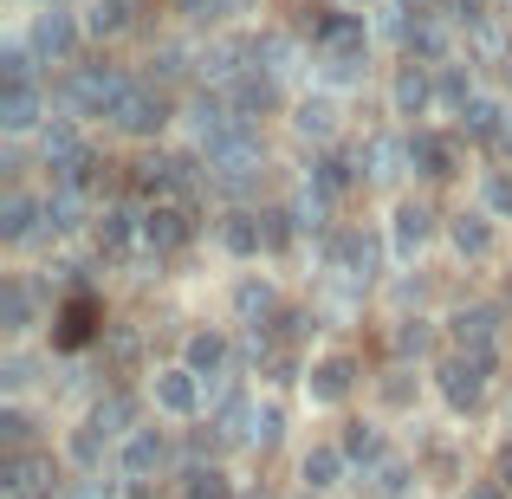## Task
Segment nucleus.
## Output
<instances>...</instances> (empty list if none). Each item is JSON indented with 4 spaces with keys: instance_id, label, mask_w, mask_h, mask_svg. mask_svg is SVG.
Listing matches in <instances>:
<instances>
[{
    "instance_id": "obj_35",
    "label": "nucleus",
    "mask_w": 512,
    "mask_h": 499,
    "mask_svg": "<svg viewBox=\"0 0 512 499\" xmlns=\"http://www.w3.org/2000/svg\"><path fill=\"white\" fill-rule=\"evenodd\" d=\"M279 435H286V415H279V402H260V409H253L247 448H279Z\"/></svg>"
},
{
    "instance_id": "obj_31",
    "label": "nucleus",
    "mask_w": 512,
    "mask_h": 499,
    "mask_svg": "<svg viewBox=\"0 0 512 499\" xmlns=\"http://www.w3.org/2000/svg\"><path fill=\"white\" fill-rule=\"evenodd\" d=\"M130 26V0H91V13H85V33H98V39H117Z\"/></svg>"
},
{
    "instance_id": "obj_5",
    "label": "nucleus",
    "mask_w": 512,
    "mask_h": 499,
    "mask_svg": "<svg viewBox=\"0 0 512 499\" xmlns=\"http://www.w3.org/2000/svg\"><path fill=\"white\" fill-rule=\"evenodd\" d=\"M104 325V305L91 299V292H72V299L59 305V318H52V344L59 350H78V344H91Z\"/></svg>"
},
{
    "instance_id": "obj_30",
    "label": "nucleus",
    "mask_w": 512,
    "mask_h": 499,
    "mask_svg": "<svg viewBox=\"0 0 512 499\" xmlns=\"http://www.w3.org/2000/svg\"><path fill=\"white\" fill-rule=\"evenodd\" d=\"M72 227H85V195L59 182V195L46 201V234H72Z\"/></svg>"
},
{
    "instance_id": "obj_53",
    "label": "nucleus",
    "mask_w": 512,
    "mask_h": 499,
    "mask_svg": "<svg viewBox=\"0 0 512 499\" xmlns=\"http://www.w3.org/2000/svg\"><path fill=\"white\" fill-rule=\"evenodd\" d=\"M506 85H512V59H506Z\"/></svg>"
},
{
    "instance_id": "obj_50",
    "label": "nucleus",
    "mask_w": 512,
    "mask_h": 499,
    "mask_svg": "<svg viewBox=\"0 0 512 499\" xmlns=\"http://www.w3.org/2000/svg\"><path fill=\"white\" fill-rule=\"evenodd\" d=\"M467 499H506L500 480H480V487H467Z\"/></svg>"
},
{
    "instance_id": "obj_23",
    "label": "nucleus",
    "mask_w": 512,
    "mask_h": 499,
    "mask_svg": "<svg viewBox=\"0 0 512 499\" xmlns=\"http://www.w3.org/2000/svg\"><path fill=\"white\" fill-rule=\"evenodd\" d=\"M363 487H370L376 499H402V493H409V461H402V454L370 461V467H363Z\"/></svg>"
},
{
    "instance_id": "obj_47",
    "label": "nucleus",
    "mask_w": 512,
    "mask_h": 499,
    "mask_svg": "<svg viewBox=\"0 0 512 499\" xmlns=\"http://www.w3.org/2000/svg\"><path fill=\"white\" fill-rule=\"evenodd\" d=\"M65 499H117L104 480H78V487H65Z\"/></svg>"
},
{
    "instance_id": "obj_43",
    "label": "nucleus",
    "mask_w": 512,
    "mask_h": 499,
    "mask_svg": "<svg viewBox=\"0 0 512 499\" xmlns=\"http://www.w3.org/2000/svg\"><path fill=\"white\" fill-rule=\"evenodd\" d=\"M487 208H493V214H512V175H506V169L487 175Z\"/></svg>"
},
{
    "instance_id": "obj_26",
    "label": "nucleus",
    "mask_w": 512,
    "mask_h": 499,
    "mask_svg": "<svg viewBox=\"0 0 512 499\" xmlns=\"http://www.w3.org/2000/svg\"><path fill=\"white\" fill-rule=\"evenodd\" d=\"M500 124H506V111H500L493 98H474V104L461 111V137H467V143H500Z\"/></svg>"
},
{
    "instance_id": "obj_13",
    "label": "nucleus",
    "mask_w": 512,
    "mask_h": 499,
    "mask_svg": "<svg viewBox=\"0 0 512 499\" xmlns=\"http://www.w3.org/2000/svg\"><path fill=\"white\" fill-rule=\"evenodd\" d=\"M156 409H169V415H195V409H208V396H201V376L188 370H156Z\"/></svg>"
},
{
    "instance_id": "obj_18",
    "label": "nucleus",
    "mask_w": 512,
    "mask_h": 499,
    "mask_svg": "<svg viewBox=\"0 0 512 499\" xmlns=\"http://www.w3.org/2000/svg\"><path fill=\"white\" fill-rule=\"evenodd\" d=\"M221 247L234 253V260H253V253L266 247V227H260V214H253V208H234V214L221 221Z\"/></svg>"
},
{
    "instance_id": "obj_21",
    "label": "nucleus",
    "mask_w": 512,
    "mask_h": 499,
    "mask_svg": "<svg viewBox=\"0 0 512 499\" xmlns=\"http://www.w3.org/2000/svg\"><path fill=\"white\" fill-rule=\"evenodd\" d=\"M448 240H454L461 260H487V253H493V221H487V214H454Z\"/></svg>"
},
{
    "instance_id": "obj_14",
    "label": "nucleus",
    "mask_w": 512,
    "mask_h": 499,
    "mask_svg": "<svg viewBox=\"0 0 512 499\" xmlns=\"http://www.w3.org/2000/svg\"><path fill=\"white\" fill-rule=\"evenodd\" d=\"M409 169L428 175V182H448V175H454V137H441V130H415V137H409Z\"/></svg>"
},
{
    "instance_id": "obj_3",
    "label": "nucleus",
    "mask_w": 512,
    "mask_h": 499,
    "mask_svg": "<svg viewBox=\"0 0 512 499\" xmlns=\"http://www.w3.org/2000/svg\"><path fill=\"white\" fill-rule=\"evenodd\" d=\"M52 480H59L52 454H0V499H52Z\"/></svg>"
},
{
    "instance_id": "obj_46",
    "label": "nucleus",
    "mask_w": 512,
    "mask_h": 499,
    "mask_svg": "<svg viewBox=\"0 0 512 499\" xmlns=\"http://www.w3.org/2000/svg\"><path fill=\"white\" fill-rule=\"evenodd\" d=\"M104 350L111 363H137V331H104Z\"/></svg>"
},
{
    "instance_id": "obj_37",
    "label": "nucleus",
    "mask_w": 512,
    "mask_h": 499,
    "mask_svg": "<svg viewBox=\"0 0 512 499\" xmlns=\"http://www.w3.org/2000/svg\"><path fill=\"white\" fill-rule=\"evenodd\" d=\"M0 448H7V454H33V422H26L20 409L0 415Z\"/></svg>"
},
{
    "instance_id": "obj_10",
    "label": "nucleus",
    "mask_w": 512,
    "mask_h": 499,
    "mask_svg": "<svg viewBox=\"0 0 512 499\" xmlns=\"http://www.w3.org/2000/svg\"><path fill=\"white\" fill-rule=\"evenodd\" d=\"M188 234H195V221H188L182 201H156V208H143V247L169 253V247H182Z\"/></svg>"
},
{
    "instance_id": "obj_4",
    "label": "nucleus",
    "mask_w": 512,
    "mask_h": 499,
    "mask_svg": "<svg viewBox=\"0 0 512 499\" xmlns=\"http://www.w3.org/2000/svg\"><path fill=\"white\" fill-rule=\"evenodd\" d=\"M91 163H98V156L85 150V137H78L72 124H52V130H46V169L59 175L65 188H78V182H85Z\"/></svg>"
},
{
    "instance_id": "obj_48",
    "label": "nucleus",
    "mask_w": 512,
    "mask_h": 499,
    "mask_svg": "<svg viewBox=\"0 0 512 499\" xmlns=\"http://www.w3.org/2000/svg\"><path fill=\"white\" fill-rule=\"evenodd\" d=\"M305 325H312L305 312H279V337H305Z\"/></svg>"
},
{
    "instance_id": "obj_33",
    "label": "nucleus",
    "mask_w": 512,
    "mask_h": 499,
    "mask_svg": "<svg viewBox=\"0 0 512 499\" xmlns=\"http://www.w3.org/2000/svg\"><path fill=\"white\" fill-rule=\"evenodd\" d=\"M26 325H33V292H26L20 279H13V286L0 292V331H13V337H20Z\"/></svg>"
},
{
    "instance_id": "obj_38",
    "label": "nucleus",
    "mask_w": 512,
    "mask_h": 499,
    "mask_svg": "<svg viewBox=\"0 0 512 499\" xmlns=\"http://www.w3.org/2000/svg\"><path fill=\"white\" fill-rule=\"evenodd\" d=\"M338 448L350 454V461H363V467H370V461H383V441H376V428H344V441H338Z\"/></svg>"
},
{
    "instance_id": "obj_28",
    "label": "nucleus",
    "mask_w": 512,
    "mask_h": 499,
    "mask_svg": "<svg viewBox=\"0 0 512 499\" xmlns=\"http://www.w3.org/2000/svg\"><path fill=\"white\" fill-rule=\"evenodd\" d=\"M344 467H350V454H344V448H312V454H305V493L338 487V480H344Z\"/></svg>"
},
{
    "instance_id": "obj_8",
    "label": "nucleus",
    "mask_w": 512,
    "mask_h": 499,
    "mask_svg": "<svg viewBox=\"0 0 512 499\" xmlns=\"http://www.w3.org/2000/svg\"><path fill=\"white\" fill-rule=\"evenodd\" d=\"M325 266L331 273H350V279H376V240L357 234V227H344V234L325 240Z\"/></svg>"
},
{
    "instance_id": "obj_49",
    "label": "nucleus",
    "mask_w": 512,
    "mask_h": 499,
    "mask_svg": "<svg viewBox=\"0 0 512 499\" xmlns=\"http://www.w3.org/2000/svg\"><path fill=\"white\" fill-rule=\"evenodd\" d=\"M493 480H500V487H512V441L500 448V461H493Z\"/></svg>"
},
{
    "instance_id": "obj_20",
    "label": "nucleus",
    "mask_w": 512,
    "mask_h": 499,
    "mask_svg": "<svg viewBox=\"0 0 512 499\" xmlns=\"http://www.w3.org/2000/svg\"><path fill=\"white\" fill-rule=\"evenodd\" d=\"M350 383H357V363L350 357H325L312 376H305V389H312V402H344Z\"/></svg>"
},
{
    "instance_id": "obj_22",
    "label": "nucleus",
    "mask_w": 512,
    "mask_h": 499,
    "mask_svg": "<svg viewBox=\"0 0 512 499\" xmlns=\"http://www.w3.org/2000/svg\"><path fill=\"white\" fill-rule=\"evenodd\" d=\"M39 124V91L33 85H7V98H0V130L7 137H20V130Z\"/></svg>"
},
{
    "instance_id": "obj_51",
    "label": "nucleus",
    "mask_w": 512,
    "mask_h": 499,
    "mask_svg": "<svg viewBox=\"0 0 512 499\" xmlns=\"http://www.w3.org/2000/svg\"><path fill=\"white\" fill-rule=\"evenodd\" d=\"M124 499H156V493H150V480H130V493H124Z\"/></svg>"
},
{
    "instance_id": "obj_29",
    "label": "nucleus",
    "mask_w": 512,
    "mask_h": 499,
    "mask_svg": "<svg viewBox=\"0 0 512 499\" xmlns=\"http://www.w3.org/2000/svg\"><path fill=\"white\" fill-rule=\"evenodd\" d=\"M292 130H299V137H318V143L338 137V104L331 98H305L299 111H292Z\"/></svg>"
},
{
    "instance_id": "obj_25",
    "label": "nucleus",
    "mask_w": 512,
    "mask_h": 499,
    "mask_svg": "<svg viewBox=\"0 0 512 499\" xmlns=\"http://www.w3.org/2000/svg\"><path fill=\"white\" fill-rule=\"evenodd\" d=\"M273 286H266V279H240V286H234V312H240V325H253V331H260L266 325V318H273Z\"/></svg>"
},
{
    "instance_id": "obj_2",
    "label": "nucleus",
    "mask_w": 512,
    "mask_h": 499,
    "mask_svg": "<svg viewBox=\"0 0 512 499\" xmlns=\"http://www.w3.org/2000/svg\"><path fill=\"white\" fill-rule=\"evenodd\" d=\"M493 363H500L493 350H454V357L441 363V396H448V409H480Z\"/></svg>"
},
{
    "instance_id": "obj_52",
    "label": "nucleus",
    "mask_w": 512,
    "mask_h": 499,
    "mask_svg": "<svg viewBox=\"0 0 512 499\" xmlns=\"http://www.w3.org/2000/svg\"><path fill=\"white\" fill-rule=\"evenodd\" d=\"M234 499H266V493H234Z\"/></svg>"
},
{
    "instance_id": "obj_17",
    "label": "nucleus",
    "mask_w": 512,
    "mask_h": 499,
    "mask_svg": "<svg viewBox=\"0 0 512 499\" xmlns=\"http://www.w3.org/2000/svg\"><path fill=\"white\" fill-rule=\"evenodd\" d=\"M428 240H435V214H428L422 201H402V208H396V253H402V260H415Z\"/></svg>"
},
{
    "instance_id": "obj_24",
    "label": "nucleus",
    "mask_w": 512,
    "mask_h": 499,
    "mask_svg": "<svg viewBox=\"0 0 512 499\" xmlns=\"http://www.w3.org/2000/svg\"><path fill=\"white\" fill-rule=\"evenodd\" d=\"M33 221H46V208H39L33 195L13 188V195L0 201V240H26V234H33Z\"/></svg>"
},
{
    "instance_id": "obj_32",
    "label": "nucleus",
    "mask_w": 512,
    "mask_h": 499,
    "mask_svg": "<svg viewBox=\"0 0 512 499\" xmlns=\"http://www.w3.org/2000/svg\"><path fill=\"white\" fill-rule=\"evenodd\" d=\"M182 499H234V487H227V474H221V467H188V474H182Z\"/></svg>"
},
{
    "instance_id": "obj_19",
    "label": "nucleus",
    "mask_w": 512,
    "mask_h": 499,
    "mask_svg": "<svg viewBox=\"0 0 512 499\" xmlns=\"http://www.w3.org/2000/svg\"><path fill=\"white\" fill-rule=\"evenodd\" d=\"M137 240H143V214H137V208H111V214L98 221V247L111 253V260H124Z\"/></svg>"
},
{
    "instance_id": "obj_40",
    "label": "nucleus",
    "mask_w": 512,
    "mask_h": 499,
    "mask_svg": "<svg viewBox=\"0 0 512 499\" xmlns=\"http://www.w3.org/2000/svg\"><path fill=\"white\" fill-rule=\"evenodd\" d=\"M428 344H435V331H428L422 318H402V325H396V350H402V357H422Z\"/></svg>"
},
{
    "instance_id": "obj_45",
    "label": "nucleus",
    "mask_w": 512,
    "mask_h": 499,
    "mask_svg": "<svg viewBox=\"0 0 512 499\" xmlns=\"http://www.w3.org/2000/svg\"><path fill=\"white\" fill-rule=\"evenodd\" d=\"M98 454H104V435L78 428V435H72V461H78V467H98Z\"/></svg>"
},
{
    "instance_id": "obj_41",
    "label": "nucleus",
    "mask_w": 512,
    "mask_h": 499,
    "mask_svg": "<svg viewBox=\"0 0 512 499\" xmlns=\"http://www.w3.org/2000/svg\"><path fill=\"white\" fill-rule=\"evenodd\" d=\"M325 208H331V201L318 195V188H305V195L292 201V221H299V227H325Z\"/></svg>"
},
{
    "instance_id": "obj_16",
    "label": "nucleus",
    "mask_w": 512,
    "mask_h": 499,
    "mask_svg": "<svg viewBox=\"0 0 512 499\" xmlns=\"http://www.w3.org/2000/svg\"><path fill=\"white\" fill-rule=\"evenodd\" d=\"M448 331H454L461 350H493V337H500V312H493V305H461V312L448 318Z\"/></svg>"
},
{
    "instance_id": "obj_6",
    "label": "nucleus",
    "mask_w": 512,
    "mask_h": 499,
    "mask_svg": "<svg viewBox=\"0 0 512 499\" xmlns=\"http://www.w3.org/2000/svg\"><path fill=\"white\" fill-rule=\"evenodd\" d=\"M163 124H169V98L156 85H130V98L117 104V130L124 137H156Z\"/></svg>"
},
{
    "instance_id": "obj_1",
    "label": "nucleus",
    "mask_w": 512,
    "mask_h": 499,
    "mask_svg": "<svg viewBox=\"0 0 512 499\" xmlns=\"http://www.w3.org/2000/svg\"><path fill=\"white\" fill-rule=\"evenodd\" d=\"M130 98V78L117 65H78L72 85H65V104L78 117H117V104Z\"/></svg>"
},
{
    "instance_id": "obj_15",
    "label": "nucleus",
    "mask_w": 512,
    "mask_h": 499,
    "mask_svg": "<svg viewBox=\"0 0 512 499\" xmlns=\"http://www.w3.org/2000/svg\"><path fill=\"white\" fill-rule=\"evenodd\" d=\"M428 72H435V65H415V59L396 72V85H389V104H396V117H422L428 104H435V78H428Z\"/></svg>"
},
{
    "instance_id": "obj_7",
    "label": "nucleus",
    "mask_w": 512,
    "mask_h": 499,
    "mask_svg": "<svg viewBox=\"0 0 512 499\" xmlns=\"http://www.w3.org/2000/svg\"><path fill=\"white\" fill-rule=\"evenodd\" d=\"M78 39H85V26H78L65 7H46V13L33 20V52H39V59H59V65H72Z\"/></svg>"
},
{
    "instance_id": "obj_9",
    "label": "nucleus",
    "mask_w": 512,
    "mask_h": 499,
    "mask_svg": "<svg viewBox=\"0 0 512 499\" xmlns=\"http://www.w3.org/2000/svg\"><path fill=\"white\" fill-rule=\"evenodd\" d=\"M117 467H124V480H150L169 467V441L163 428H137V435L124 441V454H117Z\"/></svg>"
},
{
    "instance_id": "obj_11",
    "label": "nucleus",
    "mask_w": 512,
    "mask_h": 499,
    "mask_svg": "<svg viewBox=\"0 0 512 499\" xmlns=\"http://www.w3.org/2000/svg\"><path fill=\"white\" fill-rule=\"evenodd\" d=\"M91 435H104V441H130L137 435V396L130 389H111V396H98V409H91Z\"/></svg>"
},
{
    "instance_id": "obj_44",
    "label": "nucleus",
    "mask_w": 512,
    "mask_h": 499,
    "mask_svg": "<svg viewBox=\"0 0 512 499\" xmlns=\"http://www.w3.org/2000/svg\"><path fill=\"white\" fill-rule=\"evenodd\" d=\"M409 396H415L409 370H389V376H383V402H389V409H409Z\"/></svg>"
},
{
    "instance_id": "obj_39",
    "label": "nucleus",
    "mask_w": 512,
    "mask_h": 499,
    "mask_svg": "<svg viewBox=\"0 0 512 499\" xmlns=\"http://www.w3.org/2000/svg\"><path fill=\"white\" fill-rule=\"evenodd\" d=\"M260 227H266V253H286V247H292V227H299V221H292V208H266Z\"/></svg>"
},
{
    "instance_id": "obj_36",
    "label": "nucleus",
    "mask_w": 512,
    "mask_h": 499,
    "mask_svg": "<svg viewBox=\"0 0 512 499\" xmlns=\"http://www.w3.org/2000/svg\"><path fill=\"white\" fill-rule=\"evenodd\" d=\"M435 98L448 104V111H467V104H474V85H467V72L441 65V78H435Z\"/></svg>"
},
{
    "instance_id": "obj_42",
    "label": "nucleus",
    "mask_w": 512,
    "mask_h": 499,
    "mask_svg": "<svg viewBox=\"0 0 512 499\" xmlns=\"http://www.w3.org/2000/svg\"><path fill=\"white\" fill-rule=\"evenodd\" d=\"M0 72H7V85H33V52H26V46H7Z\"/></svg>"
},
{
    "instance_id": "obj_12",
    "label": "nucleus",
    "mask_w": 512,
    "mask_h": 499,
    "mask_svg": "<svg viewBox=\"0 0 512 499\" xmlns=\"http://www.w3.org/2000/svg\"><path fill=\"white\" fill-rule=\"evenodd\" d=\"M221 98H227V104H234V111L253 124V117H266V111L279 104V85H273V72H260V65H253V72H240L234 85L221 91Z\"/></svg>"
},
{
    "instance_id": "obj_34",
    "label": "nucleus",
    "mask_w": 512,
    "mask_h": 499,
    "mask_svg": "<svg viewBox=\"0 0 512 499\" xmlns=\"http://www.w3.org/2000/svg\"><path fill=\"white\" fill-rule=\"evenodd\" d=\"M312 188H318V195H344V188H350V163H344V156L338 150H325V156H318V163H312Z\"/></svg>"
},
{
    "instance_id": "obj_27",
    "label": "nucleus",
    "mask_w": 512,
    "mask_h": 499,
    "mask_svg": "<svg viewBox=\"0 0 512 499\" xmlns=\"http://www.w3.org/2000/svg\"><path fill=\"white\" fill-rule=\"evenodd\" d=\"M188 370L195 376H227V337L221 331H195L188 337Z\"/></svg>"
},
{
    "instance_id": "obj_54",
    "label": "nucleus",
    "mask_w": 512,
    "mask_h": 499,
    "mask_svg": "<svg viewBox=\"0 0 512 499\" xmlns=\"http://www.w3.org/2000/svg\"><path fill=\"white\" fill-rule=\"evenodd\" d=\"M234 7H247V0H234Z\"/></svg>"
}]
</instances>
